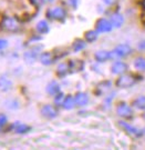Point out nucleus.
<instances>
[{"instance_id": "nucleus-1", "label": "nucleus", "mask_w": 145, "mask_h": 150, "mask_svg": "<svg viewBox=\"0 0 145 150\" xmlns=\"http://www.w3.org/2000/svg\"><path fill=\"white\" fill-rule=\"evenodd\" d=\"M139 81V77L134 74L125 72L123 75H120L115 80V86L120 89H129L136 85Z\"/></svg>"}, {"instance_id": "nucleus-2", "label": "nucleus", "mask_w": 145, "mask_h": 150, "mask_svg": "<svg viewBox=\"0 0 145 150\" xmlns=\"http://www.w3.org/2000/svg\"><path fill=\"white\" fill-rule=\"evenodd\" d=\"M115 111L120 118L125 119V120H130L133 117L134 113V108L132 107V105H130L125 101H120L116 103L115 107Z\"/></svg>"}, {"instance_id": "nucleus-3", "label": "nucleus", "mask_w": 145, "mask_h": 150, "mask_svg": "<svg viewBox=\"0 0 145 150\" xmlns=\"http://www.w3.org/2000/svg\"><path fill=\"white\" fill-rule=\"evenodd\" d=\"M133 52L132 47L127 43H120L115 48L111 51V57L112 59H124L126 57H129L130 54Z\"/></svg>"}, {"instance_id": "nucleus-4", "label": "nucleus", "mask_w": 145, "mask_h": 150, "mask_svg": "<svg viewBox=\"0 0 145 150\" xmlns=\"http://www.w3.org/2000/svg\"><path fill=\"white\" fill-rule=\"evenodd\" d=\"M46 17L49 20H57V21H63L67 18V10L62 6H55L52 8H49L46 12Z\"/></svg>"}, {"instance_id": "nucleus-5", "label": "nucleus", "mask_w": 145, "mask_h": 150, "mask_svg": "<svg viewBox=\"0 0 145 150\" xmlns=\"http://www.w3.org/2000/svg\"><path fill=\"white\" fill-rule=\"evenodd\" d=\"M1 28H2L4 30H6V31L16 32L20 30L21 23H20V21H19L17 18H15V17L7 16L1 20Z\"/></svg>"}, {"instance_id": "nucleus-6", "label": "nucleus", "mask_w": 145, "mask_h": 150, "mask_svg": "<svg viewBox=\"0 0 145 150\" xmlns=\"http://www.w3.org/2000/svg\"><path fill=\"white\" fill-rule=\"evenodd\" d=\"M40 113L46 119H54L59 115V110H58V107L55 105L46 103L40 109Z\"/></svg>"}, {"instance_id": "nucleus-7", "label": "nucleus", "mask_w": 145, "mask_h": 150, "mask_svg": "<svg viewBox=\"0 0 145 150\" xmlns=\"http://www.w3.org/2000/svg\"><path fill=\"white\" fill-rule=\"evenodd\" d=\"M94 29H95L99 33H108V32H111L113 30V26H112V23H111V21H110V19L100 18V19H97V22H95Z\"/></svg>"}, {"instance_id": "nucleus-8", "label": "nucleus", "mask_w": 145, "mask_h": 150, "mask_svg": "<svg viewBox=\"0 0 145 150\" xmlns=\"http://www.w3.org/2000/svg\"><path fill=\"white\" fill-rule=\"evenodd\" d=\"M127 71H129V64L122 59L115 60L112 64V66H111V72L113 75L120 76L127 72Z\"/></svg>"}, {"instance_id": "nucleus-9", "label": "nucleus", "mask_w": 145, "mask_h": 150, "mask_svg": "<svg viewBox=\"0 0 145 150\" xmlns=\"http://www.w3.org/2000/svg\"><path fill=\"white\" fill-rule=\"evenodd\" d=\"M40 54H41V47L37 46V47H34V48H31V49H29V50H27V51L23 54V60H25L27 64H31L37 61Z\"/></svg>"}, {"instance_id": "nucleus-10", "label": "nucleus", "mask_w": 145, "mask_h": 150, "mask_svg": "<svg viewBox=\"0 0 145 150\" xmlns=\"http://www.w3.org/2000/svg\"><path fill=\"white\" fill-rule=\"evenodd\" d=\"M118 125L120 126V128L123 129L124 131L127 134H130V136H136V137H139V134H142V131H140L136 127H134L133 125H131V123H130L129 121H126L125 119L120 120L118 122Z\"/></svg>"}, {"instance_id": "nucleus-11", "label": "nucleus", "mask_w": 145, "mask_h": 150, "mask_svg": "<svg viewBox=\"0 0 145 150\" xmlns=\"http://www.w3.org/2000/svg\"><path fill=\"white\" fill-rule=\"evenodd\" d=\"M74 100H75V106L78 107H85L86 105L90 101V97L86 92H76L74 95Z\"/></svg>"}, {"instance_id": "nucleus-12", "label": "nucleus", "mask_w": 145, "mask_h": 150, "mask_svg": "<svg viewBox=\"0 0 145 150\" xmlns=\"http://www.w3.org/2000/svg\"><path fill=\"white\" fill-rule=\"evenodd\" d=\"M39 60L43 66H51L55 60V56L51 51H43L39 56Z\"/></svg>"}, {"instance_id": "nucleus-13", "label": "nucleus", "mask_w": 145, "mask_h": 150, "mask_svg": "<svg viewBox=\"0 0 145 150\" xmlns=\"http://www.w3.org/2000/svg\"><path fill=\"white\" fill-rule=\"evenodd\" d=\"M94 59L97 60V62L102 64V62H106L109 60L112 59L111 57V51L109 50H97V52L94 54Z\"/></svg>"}, {"instance_id": "nucleus-14", "label": "nucleus", "mask_w": 145, "mask_h": 150, "mask_svg": "<svg viewBox=\"0 0 145 150\" xmlns=\"http://www.w3.org/2000/svg\"><path fill=\"white\" fill-rule=\"evenodd\" d=\"M109 19H110V21L112 23L113 28L122 27L124 23V17L120 12H113V13H111V16H110Z\"/></svg>"}, {"instance_id": "nucleus-15", "label": "nucleus", "mask_w": 145, "mask_h": 150, "mask_svg": "<svg viewBox=\"0 0 145 150\" xmlns=\"http://www.w3.org/2000/svg\"><path fill=\"white\" fill-rule=\"evenodd\" d=\"M69 67H70V71L72 72H80L84 69V62L80 59H71L68 61Z\"/></svg>"}, {"instance_id": "nucleus-16", "label": "nucleus", "mask_w": 145, "mask_h": 150, "mask_svg": "<svg viewBox=\"0 0 145 150\" xmlns=\"http://www.w3.org/2000/svg\"><path fill=\"white\" fill-rule=\"evenodd\" d=\"M46 91H47V93H48L49 96L54 97L57 93H59L60 91H61V87H60V85L57 81H50L47 85V87H46Z\"/></svg>"}, {"instance_id": "nucleus-17", "label": "nucleus", "mask_w": 145, "mask_h": 150, "mask_svg": "<svg viewBox=\"0 0 145 150\" xmlns=\"http://www.w3.org/2000/svg\"><path fill=\"white\" fill-rule=\"evenodd\" d=\"M132 107L134 108V110H139V111H144L145 110V95L136 97L132 101Z\"/></svg>"}, {"instance_id": "nucleus-18", "label": "nucleus", "mask_w": 145, "mask_h": 150, "mask_svg": "<svg viewBox=\"0 0 145 150\" xmlns=\"http://www.w3.org/2000/svg\"><path fill=\"white\" fill-rule=\"evenodd\" d=\"M12 130H13L16 134H28V132L31 130V127L28 126V125H26V123L15 122L13 125H12Z\"/></svg>"}, {"instance_id": "nucleus-19", "label": "nucleus", "mask_w": 145, "mask_h": 150, "mask_svg": "<svg viewBox=\"0 0 145 150\" xmlns=\"http://www.w3.org/2000/svg\"><path fill=\"white\" fill-rule=\"evenodd\" d=\"M57 76L60 77V78H63L67 75L71 74L70 71V67H69V64L68 62H60L57 67Z\"/></svg>"}, {"instance_id": "nucleus-20", "label": "nucleus", "mask_w": 145, "mask_h": 150, "mask_svg": "<svg viewBox=\"0 0 145 150\" xmlns=\"http://www.w3.org/2000/svg\"><path fill=\"white\" fill-rule=\"evenodd\" d=\"M71 48L74 52H80L82 50H84L86 48V41L84 39H80V38H76L73 40V42L71 45Z\"/></svg>"}, {"instance_id": "nucleus-21", "label": "nucleus", "mask_w": 145, "mask_h": 150, "mask_svg": "<svg viewBox=\"0 0 145 150\" xmlns=\"http://www.w3.org/2000/svg\"><path fill=\"white\" fill-rule=\"evenodd\" d=\"M133 67L137 72H145V58L142 56L136 57L133 60Z\"/></svg>"}, {"instance_id": "nucleus-22", "label": "nucleus", "mask_w": 145, "mask_h": 150, "mask_svg": "<svg viewBox=\"0 0 145 150\" xmlns=\"http://www.w3.org/2000/svg\"><path fill=\"white\" fill-rule=\"evenodd\" d=\"M36 30H37L38 33L40 35H46L50 31V27H49V23L47 20H40L36 25Z\"/></svg>"}, {"instance_id": "nucleus-23", "label": "nucleus", "mask_w": 145, "mask_h": 150, "mask_svg": "<svg viewBox=\"0 0 145 150\" xmlns=\"http://www.w3.org/2000/svg\"><path fill=\"white\" fill-rule=\"evenodd\" d=\"M99 38V32L95 29H91L84 32V40L86 42H94Z\"/></svg>"}, {"instance_id": "nucleus-24", "label": "nucleus", "mask_w": 145, "mask_h": 150, "mask_svg": "<svg viewBox=\"0 0 145 150\" xmlns=\"http://www.w3.org/2000/svg\"><path fill=\"white\" fill-rule=\"evenodd\" d=\"M11 87H12V81L8 77L1 76L0 77V90L8 91L9 89H11Z\"/></svg>"}, {"instance_id": "nucleus-25", "label": "nucleus", "mask_w": 145, "mask_h": 150, "mask_svg": "<svg viewBox=\"0 0 145 150\" xmlns=\"http://www.w3.org/2000/svg\"><path fill=\"white\" fill-rule=\"evenodd\" d=\"M62 107L64 108L65 110H71L75 107V100H74V96L72 95H68L65 96L64 101L62 103Z\"/></svg>"}, {"instance_id": "nucleus-26", "label": "nucleus", "mask_w": 145, "mask_h": 150, "mask_svg": "<svg viewBox=\"0 0 145 150\" xmlns=\"http://www.w3.org/2000/svg\"><path fill=\"white\" fill-rule=\"evenodd\" d=\"M111 86H112L111 81H102V82H100L97 87V91H100L97 95H103V93L108 92L110 90Z\"/></svg>"}, {"instance_id": "nucleus-27", "label": "nucleus", "mask_w": 145, "mask_h": 150, "mask_svg": "<svg viewBox=\"0 0 145 150\" xmlns=\"http://www.w3.org/2000/svg\"><path fill=\"white\" fill-rule=\"evenodd\" d=\"M64 98L65 96L60 91L59 93H57L55 96H54V105L57 106V107H62V103H63V101H64Z\"/></svg>"}, {"instance_id": "nucleus-28", "label": "nucleus", "mask_w": 145, "mask_h": 150, "mask_svg": "<svg viewBox=\"0 0 145 150\" xmlns=\"http://www.w3.org/2000/svg\"><path fill=\"white\" fill-rule=\"evenodd\" d=\"M8 122V118L5 113H0V130H2V128L5 127Z\"/></svg>"}, {"instance_id": "nucleus-29", "label": "nucleus", "mask_w": 145, "mask_h": 150, "mask_svg": "<svg viewBox=\"0 0 145 150\" xmlns=\"http://www.w3.org/2000/svg\"><path fill=\"white\" fill-rule=\"evenodd\" d=\"M67 1H68V5L70 6L72 9H76L80 0H67Z\"/></svg>"}, {"instance_id": "nucleus-30", "label": "nucleus", "mask_w": 145, "mask_h": 150, "mask_svg": "<svg viewBox=\"0 0 145 150\" xmlns=\"http://www.w3.org/2000/svg\"><path fill=\"white\" fill-rule=\"evenodd\" d=\"M118 2V0H103V4L108 7H111V6L115 5Z\"/></svg>"}, {"instance_id": "nucleus-31", "label": "nucleus", "mask_w": 145, "mask_h": 150, "mask_svg": "<svg viewBox=\"0 0 145 150\" xmlns=\"http://www.w3.org/2000/svg\"><path fill=\"white\" fill-rule=\"evenodd\" d=\"M7 46H8V41L5 40V39H0V50L5 49Z\"/></svg>"}, {"instance_id": "nucleus-32", "label": "nucleus", "mask_w": 145, "mask_h": 150, "mask_svg": "<svg viewBox=\"0 0 145 150\" xmlns=\"http://www.w3.org/2000/svg\"><path fill=\"white\" fill-rule=\"evenodd\" d=\"M137 49L141 51H145V40H142L141 42H139L137 45Z\"/></svg>"}, {"instance_id": "nucleus-33", "label": "nucleus", "mask_w": 145, "mask_h": 150, "mask_svg": "<svg viewBox=\"0 0 145 150\" xmlns=\"http://www.w3.org/2000/svg\"><path fill=\"white\" fill-rule=\"evenodd\" d=\"M142 118H143V120L145 121V110L143 111V115H142Z\"/></svg>"}, {"instance_id": "nucleus-34", "label": "nucleus", "mask_w": 145, "mask_h": 150, "mask_svg": "<svg viewBox=\"0 0 145 150\" xmlns=\"http://www.w3.org/2000/svg\"><path fill=\"white\" fill-rule=\"evenodd\" d=\"M47 1H53V0H47Z\"/></svg>"}, {"instance_id": "nucleus-35", "label": "nucleus", "mask_w": 145, "mask_h": 150, "mask_svg": "<svg viewBox=\"0 0 145 150\" xmlns=\"http://www.w3.org/2000/svg\"><path fill=\"white\" fill-rule=\"evenodd\" d=\"M144 132H145V131H144ZM144 136H145V134H144Z\"/></svg>"}]
</instances>
